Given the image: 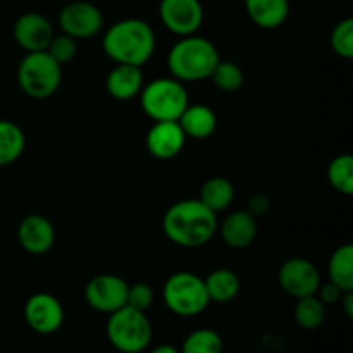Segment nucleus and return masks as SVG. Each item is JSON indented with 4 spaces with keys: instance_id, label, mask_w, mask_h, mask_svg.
<instances>
[{
    "instance_id": "nucleus-1",
    "label": "nucleus",
    "mask_w": 353,
    "mask_h": 353,
    "mask_svg": "<svg viewBox=\"0 0 353 353\" xmlns=\"http://www.w3.org/2000/svg\"><path fill=\"white\" fill-rule=\"evenodd\" d=\"M162 228L169 240L183 248H199L209 243L219 228L217 214L199 199L172 203L162 219Z\"/></svg>"
},
{
    "instance_id": "nucleus-2",
    "label": "nucleus",
    "mask_w": 353,
    "mask_h": 353,
    "mask_svg": "<svg viewBox=\"0 0 353 353\" xmlns=\"http://www.w3.org/2000/svg\"><path fill=\"white\" fill-rule=\"evenodd\" d=\"M103 52L116 64L141 65L155 52V33L143 19L130 17L114 23L103 34Z\"/></svg>"
},
{
    "instance_id": "nucleus-3",
    "label": "nucleus",
    "mask_w": 353,
    "mask_h": 353,
    "mask_svg": "<svg viewBox=\"0 0 353 353\" xmlns=\"http://www.w3.org/2000/svg\"><path fill=\"white\" fill-rule=\"evenodd\" d=\"M221 61L217 47L199 34L181 37L168 54V68L172 78L181 83H195L210 78Z\"/></svg>"
},
{
    "instance_id": "nucleus-4",
    "label": "nucleus",
    "mask_w": 353,
    "mask_h": 353,
    "mask_svg": "<svg viewBox=\"0 0 353 353\" xmlns=\"http://www.w3.org/2000/svg\"><path fill=\"white\" fill-rule=\"evenodd\" d=\"M105 331L110 345L119 353H141L150 347L152 324L141 310L124 305L109 314Z\"/></svg>"
},
{
    "instance_id": "nucleus-5",
    "label": "nucleus",
    "mask_w": 353,
    "mask_h": 353,
    "mask_svg": "<svg viewBox=\"0 0 353 353\" xmlns=\"http://www.w3.org/2000/svg\"><path fill=\"white\" fill-rule=\"evenodd\" d=\"M62 83V65L55 62L47 50L26 52L17 68V85L34 100L54 95Z\"/></svg>"
},
{
    "instance_id": "nucleus-6",
    "label": "nucleus",
    "mask_w": 353,
    "mask_h": 353,
    "mask_svg": "<svg viewBox=\"0 0 353 353\" xmlns=\"http://www.w3.org/2000/svg\"><path fill=\"white\" fill-rule=\"evenodd\" d=\"M138 97L143 112L154 123L178 121L183 110L190 105V97L185 85L174 78L154 79L141 88Z\"/></svg>"
},
{
    "instance_id": "nucleus-7",
    "label": "nucleus",
    "mask_w": 353,
    "mask_h": 353,
    "mask_svg": "<svg viewBox=\"0 0 353 353\" xmlns=\"http://www.w3.org/2000/svg\"><path fill=\"white\" fill-rule=\"evenodd\" d=\"M162 296L165 307L179 317L199 316L210 303L203 279L190 271H179L169 276Z\"/></svg>"
},
{
    "instance_id": "nucleus-8",
    "label": "nucleus",
    "mask_w": 353,
    "mask_h": 353,
    "mask_svg": "<svg viewBox=\"0 0 353 353\" xmlns=\"http://www.w3.org/2000/svg\"><path fill=\"white\" fill-rule=\"evenodd\" d=\"M128 286L119 276L99 274L86 283L85 300L97 312L112 314L126 305Z\"/></svg>"
},
{
    "instance_id": "nucleus-9",
    "label": "nucleus",
    "mask_w": 353,
    "mask_h": 353,
    "mask_svg": "<svg viewBox=\"0 0 353 353\" xmlns=\"http://www.w3.org/2000/svg\"><path fill=\"white\" fill-rule=\"evenodd\" d=\"M278 281L283 292L299 300L303 296L316 295L321 286V274L310 261L303 257H293L279 268Z\"/></svg>"
},
{
    "instance_id": "nucleus-10",
    "label": "nucleus",
    "mask_w": 353,
    "mask_h": 353,
    "mask_svg": "<svg viewBox=\"0 0 353 353\" xmlns=\"http://www.w3.org/2000/svg\"><path fill=\"white\" fill-rule=\"evenodd\" d=\"M64 307L57 296L50 293H34L24 303L26 324L38 334H52L64 324Z\"/></svg>"
},
{
    "instance_id": "nucleus-11",
    "label": "nucleus",
    "mask_w": 353,
    "mask_h": 353,
    "mask_svg": "<svg viewBox=\"0 0 353 353\" xmlns=\"http://www.w3.org/2000/svg\"><path fill=\"white\" fill-rule=\"evenodd\" d=\"M59 28L62 33L76 38V40H86L92 38L102 30L103 16L97 6L90 2H71L64 6L59 12Z\"/></svg>"
},
{
    "instance_id": "nucleus-12",
    "label": "nucleus",
    "mask_w": 353,
    "mask_h": 353,
    "mask_svg": "<svg viewBox=\"0 0 353 353\" xmlns=\"http://www.w3.org/2000/svg\"><path fill=\"white\" fill-rule=\"evenodd\" d=\"M159 16L171 33L188 37L202 26L203 7L200 0H161Z\"/></svg>"
},
{
    "instance_id": "nucleus-13",
    "label": "nucleus",
    "mask_w": 353,
    "mask_h": 353,
    "mask_svg": "<svg viewBox=\"0 0 353 353\" xmlns=\"http://www.w3.org/2000/svg\"><path fill=\"white\" fill-rule=\"evenodd\" d=\"M52 38L54 28L43 14L26 12L17 17L14 24V40L26 52L47 50Z\"/></svg>"
},
{
    "instance_id": "nucleus-14",
    "label": "nucleus",
    "mask_w": 353,
    "mask_h": 353,
    "mask_svg": "<svg viewBox=\"0 0 353 353\" xmlns=\"http://www.w3.org/2000/svg\"><path fill=\"white\" fill-rule=\"evenodd\" d=\"M186 134L178 121H157L147 133V150L159 161L174 159L183 150Z\"/></svg>"
},
{
    "instance_id": "nucleus-15",
    "label": "nucleus",
    "mask_w": 353,
    "mask_h": 353,
    "mask_svg": "<svg viewBox=\"0 0 353 353\" xmlns=\"http://www.w3.org/2000/svg\"><path fill=\"white\" fill-rule=\"evenodd\" d=\"M17 240L23 250L31 255H43L52 250L55 243V228L41 214H30L17 228Z\"/></svg>"
},
{
    "instance_id": "nucleus-16",
    "label": "nucleus",
    "mask_w": 353,
    "mask_h": 353,
    "mask_svg": "<svg viewBox=\"0 0 353 353\" xmlns=\"http://www.w3.org/2000/svg\"><path fill=\"white\" fill-rule=\"evenodd\" d=\"M221 236L230 248L241 250L254 243L257 236V221L252 212L236 210L231 212L221 224Z\"/></svg>"
},
{
    "instance_id": "nucleus-17",
    "label": "nucleus",
    "mask_w": 353,
    "mask_h": 353,
    "mask_svg": "<svg viewBox=\"0 0 353 353\" xmlns=\"http://www.w3.org/2000/svg\"><path fill=\"white\" fill-rule=\"evenodd\" d=\"M105 88L112 99L131 100L140 95L143 88V74L141 68L130 64H116V68L110 69L105 79Z\"/></svg>"
},
{
    "instance_id": "nucleus-18",
    "label": "nucleus",
    "mask_w": 353,
    "mask_h": 353,
    "mask_svg": "<svg viewBox=\"0 0 353 353\" xmlns=\"http://www.w3.org/2000/svg\"><path fill=\"white\" fill-rule=\"evenodd\" d=\"M179 126H181L183 133L186 138H193V140H205V138L212 137L214 131L217 128V116L209 105L203 103H190L178 119Z\"/></svg>"
},
{
    "instance_id": "nucleus-19",
    "label": "nucleus",
    "mask_w": 353,
    "mask_h": 353,
    "mask_svg": "<svg viewBox=\"0 0 353 353\" xmlns=\"http://www.w3.org/2000/svg\"><path fill=\"white\" fill-rule=\"evenodd\" d=\"M250 19L264 30H276L288 19V0H245Z\"/></svg>"
},
{
    "instance_id": "nucleus-20",
    "label": "nucleus",
    "mask_w": 353,
    "mask_h": 353,
    "mask_svg": "<svg viewBox=\"0 0 353 353\" xmlns=\"http://www.w3.org/2000/svg\"><path fill=\"white\" fill-rule=\"evenodd\" d=\"M203 283H205L210 302L228 303L236 299V295L240 293V278L236 276V272L226 268L210 271Z\"/></svg>"
},
{
    "instance_id": "nucleus-21",
    "label": "nucleus",
    "mask_w": 353,
    "mask_h": 353,
    "mask_svg": "<svg viewBox=\"0 0 353 353\" xmlns=\"http://www.w3.org/2000/svg\"><path fill=\"white\" fill-rule=\"evenodd\" d=\"M199 200L216 214L221 210H226L234 200L233 183L223 176H214L202 185Z\"/></svg>"
},
{
    "instance_id": "nucleus-22",
    "label": "nucleus",
    "mask_w": 353,
    "mask_h": 353,
    "mask_svg": "<svg viewBox=\"0 0 353 353\" xmlns=\"http://www.w3.org/2000/svg\"><path fill=\"white\" fill-rule=\"evenodd\" d=\"M26 148V134L16 123L0 119V168L14 164Z\"/></svg>"
},
{
    "instance_id": "nucleus-23",
    "label": "nucleus",
    "mask_w": 353,
    "mask_h": 353,
    "mask_svg": "<svg viewBox=\"0 0 353 353\" xmlns=\"http://www.w3.org/2000/svg\"><path fill=\"white\" fill-rule=\"evenodd\" d=\"M330 281L341 292H353V245L345 243L333 252L327 265Z\"/></svg>"
},
{
    "instance_id": "nucleus-24",
    "label": "nucleus",
    "mask_w": 353,
    "mask_h": 353,
    "mask_svg": "<svg viewBox=\"0 0 353 353\" xmlns=\"http://www.w3.org/2000/svg\"><path fill=\"white\" fill-rule=\"evenodd\" d=\"M293 316H295L296 324L303 330H319L326 321V305L317 299V295L303 296V299L296 300Z\"/></svg>"
},
{
    "instance_id": "nucleus-25",
    "label": "nucleus",
    "mask_w": 353,
    "mask_h": 353,
    "mask_svg": "<svg viewBox=\"0 0 353 353\" xmlns=\"http://www.w3.org/2000/svg\"><path fill=\"white\" fill-rule=\"evenodd\" d=\"M223 350L224 343L221 334L209 327H200L185 338L179 353H223Z\"/></svg>"
},
{
    "instance_id": "nucleus-26",
    "label": "nucleus",
    "mask_w": 353,
    "mask_h": 353,
    "mask_svg": "<svg viewBox=\"0 0 353 353\" xmlns=\"http://www.w3.org/2000/svg\"><path fill=\"white\" fill-rule=\"evenodd\" d=\"M327 179L336 192L343 195L353 193V157L350 154L336 155L327 165Z\"/></svg>"
},
{
    "instance_id": "nucleus-27",
    "label": "nucleus",
    "mask_w": 353,
    "mask_h": 353,
    "mask_svg": "<svg viewBox=\"0 0 353 353\" xmlns=\"http://www.w3.org/2000/svg\"><path fill=\"white\" fill-rule=\"evenodd\" d=\"M210 79L223 92H236L243 85L245 74L240 65L234 64V62L219 61L214 68L212 74H210Z\"/></svg>"
},
{
    "instance_id": "nucleus-28",
    "label": "nucleus",
    "mask_w": 353,
    "mask_h": 353,
    "mask_svg": "<svg viewBox=\"0 0 353 353\" xmlns=\"http://www.w3.org/2000/svg\"><path fill=\"white\" fill-rule=\"evenodd\" d=\"M331 48L334 54L340 55L343 59L353 57V19L347 17V19L340 21L334 26L333 33H331Z\"/></svg>"
},
{
    "instance_id": "nucleus-29",
    "label": "nucleus",
    "mask_w": 353,
    "mask_h": 353,
    "mask_svg": "<svg viewBox=\"0 0 353 353\" xmlns=\"http://www.w3.org/2000/svg\"><path fill=\"white\" fill-rule=\"evenodd\" d=\"M47 54L61 65L68 64L78 54V40L65 33L54 34V38H52L47 47Z\"/></svg>"
},
{
    "instance_id": "nucleus-30",
    "label": "nucleus",
    "mask_w": 353,
    "mask_h": 353,
    "mask_svg": "<svg viewBox=\"0 0 353 353\" xmlns=\"http://www.w3.org/2000/svg\"><path fill=\"white\" fill-rule=\"evenodd\" d=\"M154 290L148 283H134V285L128 286V300L126 305L131 309L141 310V312H147L148 309L154 303Z\"/></svg>"
},
{
    "instance_id": "nucleus-31",
    "label": "nucleus",
    "mask_w": 353,
    "mask_h": 353,
    "mask_svg": "<svg viewBox=\"0 0 353 353\" xmlns=\"http://www.w3.org/2000/svg\"><path fill=\"white\" fill-rule=\"evenodd\" d=\"M343 293L345 292H341L336 285H333L331 281H327L326 285H323V283H321V286H319V290H317L316 295H317V299H319L321 302L327 307V305H333V303L340 302Z\"/></svg>"
},
{
    "instance_id": "nucleus-32",
    "label": "nucleus",
    "mask_w": 353,
    "mask_h": 353,
    "mask_svg": "<svg viewBox=\"0 0 353 353\" xmlns=\"http://www.w3.org/2000/svg\"><path fill=\"white\" fill-rule=\"evenodd\" d=\"M340 302H343L345 314H347V316L352 319V317H353V293L352 292H345L343 295H341Z\"/></svg>"
},
{
    "instance_id": "nucleus-33",
    "label": "nucleus",
    "mask_w": 353,
    "mask_h": 353,
    "mask_svg": "<svg viewBox=\"0 0 353 353\" xmlns=\"http://www.w3.org/2000/svg\"><path fill=\"white\" fill-rule=\"evenodd\" d=\"M148 353H179V350L172 347V345H159V347L152 348Z\"/></svg>"
},
{
    "instance_id": "nucleus-34",
    "label": "nucleus",
    "mask_w": 353,
    "mask_h": 353,
    "mask_svg": "<svg viewBox=\"0 0 353 353\" xmlns=\"http://www.w3.org/2000/svg\"><path fill=\"white\" fill-rule=\"evenodd\" d=\"M107 353H119L117 350H112V352H107Z\"/></svg>"
},
{
    "instance_id": "nucleus-35",
    "label": "nucleus",
    "mask_w": 353,
    "mask_h": 353,
    "mask_svg": "<svg viewBox=\"0 0 353 353\" xmlns=\"http://www.w3.org/2000/svg\"><path fill=\"white\" fill-rule=\"evenodd\" d=\"M61 353H71V352H61Z\"/></svg>"
}]
</instances>
